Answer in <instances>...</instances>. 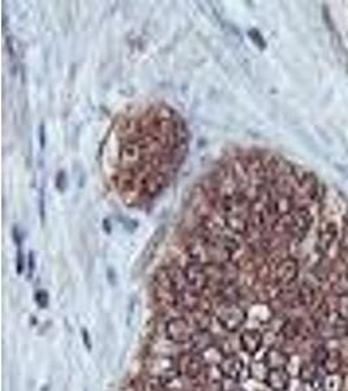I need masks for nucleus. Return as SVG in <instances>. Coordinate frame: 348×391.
I'll return each instance as SVG.
<instances>
[{
	"label": "nucleus",
	"mask_w": 348,
	"mask_h": 391,
	"mask_svg": "<svg viewBox=\"0 0 348 391\" xmlns=\"http://www.w3.org/2000/svg\"><path fill=\"white\" fill-rule=\"evenodd\" d=\"M297 300H299L303 305L309 306L313 304L314 301V291L307 283H303L297 289Z\"/></svg>",
	"instance_id": "obj_11"
},
{
	"label": "nucleus",
	"mask_w": 348,
	"mask_h": 391,
	"mask_svg": "<svg viewBox=\"0 0 348 391\" xmlns=\"http://www.w3.org/2000/svg\"><path fill=\"white\" fill-rule=\"evenodd\" d=\"M215 318L222 329L228 333H235L242 329L248 318V313L240 302H218L215 308Z\"/></svg>",
	"instance_id": "obj_2"
},
{
	"label": "nucleus",
	"mask_w": 348,
	"mask_h": 391,
	"mask_svg": "<svg viewBox=\"0 0 348 391\" xmlns=\"http://www.w3.org/2000/svg\"><path fill=\"white\" fill-rule=\"evenodd\" d=\"M176 364H177L179 374H183L188 378H194L200 376L206 367V364L202 360L201 355L196 354L193 351H190L189 354L181 355L179 359H176Z\"/></svg>",
	"instance_id": "obj_4"
},
{
	"label": "nucleus",
	"mask_w": 348,
	"mask_h": 391,
	"mask_svg": "<svg viewBox=\"0 0 348 391\" xmlns=\"http://www.w3.org/2000/svg\"><path fill=\"white\" fill-rule=\"evenodd\" d=\"M35 300L38 302V305L41 308H46L47 304H49V297H47V293L45 291H38L37 295H35Z\"/></svg>",
	"instance_id": "obj_12"
},
{
	"label": "nucleus",
	"mask_w": 348,
	"mask_h": 391,
	"mask_svg": "<svg viewBox=\"0 0 348 391\" xmlns=\"http://www.w3.org/2000/svg\"><path fill=\"white\" fill-rule=\"evenodd\" d=\"M189 149V129L173 107L149 103L124 111L103 142L108 186L125 206L154 201L177 175Z\"/></svg>",
	"instance_id": "obj_1"
},
{
	"label": "nucleus",
	"mask_w": 348,
	"mask_h": 391,
	"mask_svg": "<svg viewBox=\"0 0 348 391\" xmlns=\"http://www.w3.org/2000/svg\"><path fill=\"white\" fill-rule=\"evenodd\" d=\"M240 346L243 351L248 355H255L261 350L262 343H263V336L259 330L247 329L240 334Z\"/></svg>",
	"instance_id": "obj_6"
},
{
	"label": "nucleus",
	"mask_w": 348,
	"mask_h": 391,
	"mask_svg": "<svg viewBox=\"0 0 348 391\" xmlns=\"http://www.w3.org/2000/svg\"><path fill=\"white\" fill-rule=\"evenodd\" d=\"M201 391H224V390H223V385H222L221 382L213 381V382H209L207 385H205V386L201 389Z\"/></svg>",
	"instance_id": "obj_13"
},
{
	"label": "nucleus",
	"mask_w": 348,
	"mask_h": 391,
	"mask_svg": "<svg viewBox=\"0 0 348 391\" xmlns=\"http://www.w3.org/2000/svg\"><path fill=\"white\" fill-rule=\"evenodd\" d=\"M190 343H192V351L193 352L202 354L203 351L207 350L209 347L214 346L215 342H214L213 335H211L209 330H198Z\"/></svg>",
	"instance_id": "obj_8"
},
{
	"label": "nucleus",
	"mask_w": 348,
	"mask_h": 391,
	"mask_svg": "<svg viewBox=\"0 0 348 391\" xmlns=\"http://www.w3.org/2000/svg\"><path fill=\"white\" fill-rule=\"evenodd\" d=\"M337 233H338V228H337V224L330 222V223H322L320 230V245L322 248L324 247H329L333 241L335 240L337 237Z\"/></svg>",
	"instance_id": "obj_10"
},
{
	"label": "nucleus",
	"mask_w": 348,
	"mask_h": 391,
	"mask_svg": "<svg viewBox=\"0 0 348 391\" xmlns=\"http://www.w3.org/2000/svg\"><path fill=\"white\" fill-rule=\"evenodd\" d=\"M198 331L194 323L185 317H173L165 325V334L170 342L175 344L190 343L193 336Z\"/></svg>",
	"instance_id": "obj_3"
},
{
	"label": "nucleus",
	"mask_w": 348,
	"mask_h": 391,
	"mask_svg": "<svg viewBox=\"0 0 348 391\" xmlns=\"http://www.w3.org/2000/svg\"><path fill=\"white\" fill-rule=\"evenodd\" d=\"M219 373L223 376L228 381H238L242 377L243 371H244V363L242 357L235 354L224 355L222 361L218 365Z\"/></svg>",
	"instance_id": "obj_5"
},
{
	"label": "nucleus",
	"mask_w": 348,
	"mask_h": 391,
	"mask_svg": "<svg viewBox=\"0 0 348 391\" xmlns=\"http://www.w3.org/2000/svg\"><path fill=\"white\" fill-rule=\"evenodd\" d=\"M83 336H84V339H85V342H87V348H90V347H91V344H90L89 334H87V330H83Z\"/></svg>",
	"instance_id": "obj_14"
},
{
	"label": "nucleus",
	"mask_w": 348,
	"mask_h": 391,
	"mask_svg": "<svg viewBox=\"0 0 348 391\" xmlns=\"http://www.w3.org/2000/svg\"><path fill=\"white\" fill-rule=\"evenodd\" d=\"M287 361H288V357L284 352L276 350V348H272V350L267 351L263 364L267 369H280V368L286 367Z\"/></svg>",
	"instance_id": "obj_9"
},
{
	"label": "nucleus",
	"mask_w": 348,
	"mask_h": 391,
	"mask_svg": "<svg viewBox=\"0 0 348 391\" xmlns=\"http://www.w3.org/2000/svg\"><path fill=\"white\" fill-rule=\"evenodd\" d=\"M265 382L271 390L284 391L290 385V376H288L284 368L269 369L265 376Z\"/></svg>",
	"instance_id": "obj_7"
},
{
	"label": "nucleus",
	"mask_w": 348,
	"mask_h": 391,
	"mask_svg": "<svg viewBox=\"0 0 348 391\" xmlns=\"http://www.w3.org/2000/svg\"><path fill=\"white\" fill-rule=\"evenodd\" d=\"M234 391H244V390H242V389H236V390H234Z\"/></svg>",
	"instance_id": "obj_15"
}]
</instances>
